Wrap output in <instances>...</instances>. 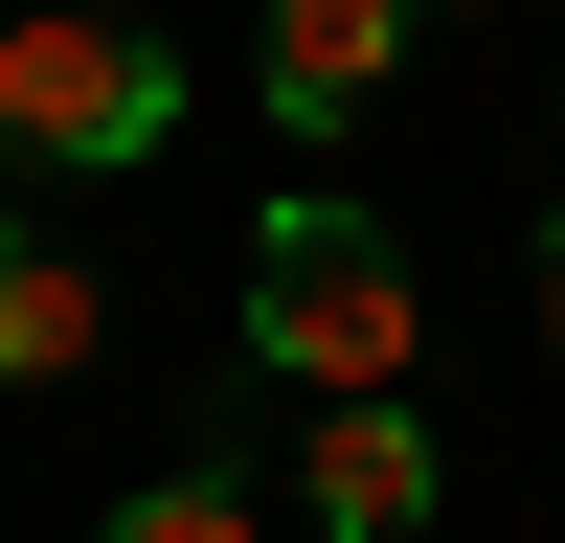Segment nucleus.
<instances>
[{
	"label": "nucleus",
	"mask_w": 565,
	"mask_h": 543,
	"mask_svg": "<svg viewBox=\"0 0 565 543\" xmlns=\"http://www.w3.org/2000/svg\"><path fill=\"white\" fill-rule=\"evenodd\" d=\"M407 340H430V272H407L385 204H340V181H295V204L249 226V362L295 407H385Z\"/></svg>",
	"instance_id": "nucleus-1"
},
{
	"label": "nucleus",
	"mask_w": 565,
	"mask_h": 543,
	"mask_svg": "<svg viewBox=\"0 0 565 543\" xmlns=\"http://www.w3.org/2000/svg\"><path fill=\"white\" fill-rule=\"evenodd\" d=\"M159 136H181V45L159 23H114V0H23V23H0V159L114 181V159H159Z\"/></svg>",
	"instance_id": "nucleus-2"
},
{
	"label": "nucleus",
	"mask_w": 565,
	"mask_h": 543,
	"mask_svg": "<svg viewBox=\"0 0 565 543\" xmlns=\"http://www.w3.org/2000/svg\"><path fill=\"white\" fill-rule=\"evenodd\" d=\"M295 521L317 543H407V521H430V407H295Z\"/></svg>",
	"instance_id": "nucleus-3"
},
{
	"label": "nucleus",
	"mask_w": 565,
	"mask_h": 543,
	"mask_svg": "<svg viewBox=\"0 0 565 543\" xmlns=\"http://www.w3.org/2000/svg\"><path fill=\"white\" fill-rule=\"evenodd\" d=\"M249 68H271V114H295V136H340L362 91L407 68V0H249Z\"/></svg>",
	"instance_id": "nucleus-4"
},
{
	"label": "nucleus",
	"mask_w": 565,
	"mask_h": 543,
	"mask_svg": "<svg viewBox=\"0 0 565 543\" xmlns=\"http://www.w3.org/2000/svg\"><path fill=\"white\" fill-rule=\"evenodd\" d=\"M90 317H114V295H90L68 249H23V226H0V385H68V362H90Z\"/></svg>",
	"instance_id": "nucleus-5"
},
{
	"label": "nucleus",
	"mask_w": 565,
	"mask_h": 543,
	"mask_svg": "<svg viewBox=\"0 0 565 543\" xmlns=\"http://www.w3.org/2000/svg\"><path fill=\"white\" fill-rule=\"evenodd\" d=\"M114 543H271V521H249V476H159V498H114Z\"/></svg>",
	"instance_id": "nucleus-6"
},
{
	"label": "nucleus",
	"mask_w": 565,
	"mask_h": 543,
	"mask_svg": "<svg viewBox=\"0 0 565 543\" xmlns=\"http://www.w3.org/2000/svg\"><path fill=\"white\" fill-rule=\"evenodd\" d=\"M543 340H565V226H543Z\"/></svg>",
	"instance_id": "nucleus-7"
}]
</instances>
